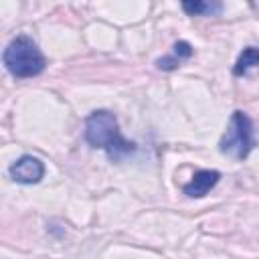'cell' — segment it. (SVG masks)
<instances>
[{
	"mask_svg": "<svg viewBox=\"0 0 259 259\" xmlns=\"http://www.w3.org/2000/svg\"><path fill=\"white\" fill-rule=\"evenodd\" d=\"M8 174H10V178H12L14 182H18V184H36V182H40V178L45 176V164H42L36 156L24 154V156H20L16 162L10 164Z\"/></svg>",
	"mask_w": 259,
	"mask_h": 259,
	"instance_id": "4",
	"label": "cell"
},
{
	"mask_svg": "<svg viewBox=\"0 0 259 259\" xmlns=\"http://www.w3.org/2000/svg\"><path fill=\"white\" fill-rule=\"evenodd\" d=\"M85 140L93 148L105 150L113 162H119L121 158L136 152V144L121 136L117 117L107 109H97L85 119Z\"/></svg>",
	"mask_w": 259,
	"mask_h": 259,
	"instance_id": "1",
	"label": "cell"
},
{
	"mask_svg": "<svg viewBox=\"0 0 259 259\" xmlns=\"http://www.w3.org/2000/svg\"><path fill=\"white\" fill-rule=\"evenodd\" d=\"M253 67H259V47H247V49H243V53L239 55V59H237V63L233 67V75L235 77H243Z\"/></svg>",
	"mask_w": 259,
	"mask_h": 259,
	"instance_id": "6",
	"label": "cell"
},
{
	"mask_svg": "<svg viewBox=\"0 0 259 259\" xmlns=\"http://www.w3.org/2000/svg\"><path fill=\"white\" fill-rule=\"evenodd\" d=\"M182 8L190 16H212L223 10V4H219V2H182Z\"/></svg>",
	"mask_w": 259,
	"mask_h": 259,
	"instance_id": "7",
	"label": "cell"
},
{
	"mask_svg": "<svg viewBox=\"0 0 259 259\" xmlns=\"http://www.w3.org/2000/svg\"><path fill=\"white\" fill-rule=\"evenodd\" d=\"M194 53V49L186 42V40H178L174 42V51H172V57H176L178 61H184V59H190Z\"/></svg>",
	"mask_w": 259,
	"mask_h": 259,
	"instance_id": "8",
	"label": "cell"
},
{
	"mask_svg": "<svg viewBox=\"0 0 259 259\" xmlns=\"http://www.w3.org/2000/svg\"><path fill=\"white\" fill-rule=\"evenodd\" d=\"M2 61H4L6 71L16 79L36 77L42 73V69L47 65L42 53L28 36L12 38L2 53Z\"/></svg>",
	"mask_w": 259,
	"mask_h": 259,
	"instance_id": "2",
	"label": "cell"
},
{
	"mask_svg": "<svg viewBox=\"0 0 259 259\" xmlns=\"http://www.w3.org/2000/svg\"><path fill=\"white\" fill-rule=\"evenodd\" d=\"M219 180H221L219 170H198V172H194L190 182L182 186V192L190 198H202L217 186Z\"/></svg>",
	"mask_w": 259,
	"mask_h": 259,
	"instance_id": "5",
	"label": "cell"
},
{
	"mask_svg": "<svg viewBox=\"0 0 259 259\" xmlns=\"http://www.w3.org/2000/svg\"><path fill=\"white\" fill-rule=\"evenodd\" d=\"M255 146V136H253V121L249 115L241 109L233 111L231 121L227 125V132L223 134L219 142V150L235 160H245Z\"/></svg>",
	"mask_w": 259,
	"mask_h": 259,
	"instance_id": "3",
	"label": "cell"
}]
</instances>
